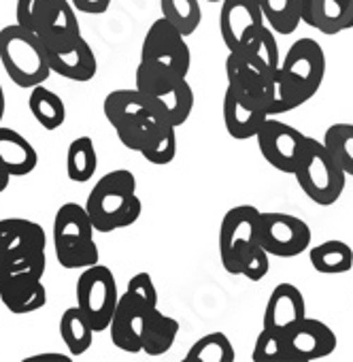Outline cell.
<instances>
[{"instance_id":"obj_1","label":"cell","mask_w":353,"mask_h":362,"mask_svg":"<svg viewBox=\"0 0 353 362\" xmlns=\"http://www.w3.org/2000/svg\"><path fill=\"white\" fill-rule=\"evenodd\" d=\"M228 86L253 96L268 115H281V52L275 33L266 26L258 52H228Z\"/></svg>"},{"instance_id":"obj_2","label":"cell","mask_w":353,"mask_h":362,"mask_svg":"<svg viewBox=\"0 0 353 362\" xmlns=\"http://www.w3.org/2000/svg\"><path fill=\"white\" fill-rule=\"evenodd\" d=\"M260 216L253 205H237L226 211L220 226V260L226 273L260 281L268 275L270 254L260 241Z\"/></svg>"},{"instance_id":"obj_3","label":"cell","mask_w":353,"mask_h":362,"mask_svg":"<svg viewBox=\"0 0 353 362\" xmlns=\"http://www.w3.org/2000/svg\"><path fill=\"white\" fill-rule=\"evenodd\" d=\"M85 209L96 233L109 235L138 222L143 203L136 194V177L126 168L102 175L88 194Z\"/></svg>"},{"instance_id":"obj_4","label":"cell","mask_w":353,"mask_h":362,"mask_svg":"<svg viewBox=\"0 0 353 362\" xmlns=\"http://www.w3.org/2000/svg\"><path fill=\"white\" fill-rule=\"evenodd\" d=\"M325 77V54L315 39H298L281 60V109L294 111L309 103Z\"/></svg>"},{"instance_id":"obj_5","label":"cell","mask_w":353,"mask_h":362,"mask_svg":"<svg viewBox=\"0 0 353 362\" xmlns=\"http://www.w3.org/2000/svg\"><path fill=\"white\" fill-rule=\"evenodd\" d=\"M0 62L18 88H35L49 79L52 64L39 35L16 24L0 30Z\"/></svg>"},{"instance_id":"obj_6","label":"cell","mask_w":353,"mask_h":362,"mask_svg":"<svg viewBox=\"0 0 353 362\" xmlns=\"http://www.w3.org/2000/svg\"><path fill=\"white\" fill-rule=\"evenodd\" d=\"M96 228L85 205L64 203L54 218V250L62 269H88L98 264Z\"/></svg>"},{"instance_id":"obj_7","label":"cell","mask_w":353,"mask_h":362,"mask_svg":"<svg viewBox=\"0 0 353 362\" xmlns=\"http://www.w3.org/2000/svg\"><path fill=\"white\" fill-rule=\"evenodd\" d=\"M138 64L168 81L188 79L192 66L188 37L179 28H174L166 18L155 20L143 39Z\"/></svg>"},{"instance_id":"obj_8","label":"cell","mask_w":353,"mask_h":362,"mask_svg":"<svg viewBox=\"0 0 353 362\" xmlns=\"http://www.w3.org/2000/svg\"><path fill=\"white\" fill-rule=\"evenodd\" d=\"M294 177L306 199L321 207L334 205L342 197L347 186V173L342 170V166L336 162L325 143L313 136H306L304 153Z\"/></svg>"},{"instance_id":"obj_9","label":"cell","mask_w":353,"mask_h":362,"mask_svg":"<svg viewBox=\"0 0 353 362\" xmlns=\"http://www.w3.org/2000/svg\"><path fill=\"white\" fill-rule=\"evenodd\" d=\"M75 296H77V305L90 317L94 330L96 332L109 330L113 313L121 296L117 292V281H115L113 271L100 262L83 269L77 279Z\"/></svg>"},{"instance_id":"obj_10","label":"cell","mask_w":353,"mask_h":362,"mask_svg":"<svg viewBox=\"0 0 353 362\" xmlns=\"http://www.w3.org/2000/svg\"><path fill=\"white\" fill-rule=\"evenodd\" d=\"M266 20L258 0H224L220 11V35L228 52H258Z\"/></svg>"},{"instance_id":"obj_11","label":"cell","mask_w":353,"mask_h":362,"mask_svg":"<svg viewBox=\"0 0 353 362\" xmlns=\"http://www.w3.org/2000/svg\"><path fill=\"white\" fill-rule=\"evenodd\" d=\"M102 111L117 136L155 122H166L155 100L136 88H121L109 92L102 103Z\"/></svg>"},{"instance_id":"obj_12","label":"cell","mask_w":353,"mask_h":362,"mask_svg":"<svg viewBox=\"0 0 353 362\" xmlns=\"http://www.w3.org/2000/svg\"><path fill=\"white\" fill-rule=\"evenodd\" d=\"M311 226L292 214L262 211L260 216V241L270 256L296 258L311 250Z\"/></svg>"},{"instance_id":"obj_13","label":"cell","mask_w":353,"mask_h":362,"mask_svg":"<svg viewBox=\"0 0 353 362\" xmlns=\"http://www.w3.org/2000/svg\"><path fill=\"white\" fill-rule=\"evenodd\" d=\"M258 147L262 158L277 170L294 175L300 158L304 153V145H306V134H302L298 128L268 117L262 126V130L256 136Z\"/></svg>"},{"instance_id":"obj_14","label":"cell","mask_w":353,"mask_h":362,"mask_svg":"<svg viewBox=\"0 0 353 362\" xmlns=\"http://www.w3.org/2000/svg\"><path fill=\"white\" fill-rule=\"evenodd\" d=\"M285 351H287V362H313L328 358L334 354L338 339L336 332L323 324L321 320L315 317H304L298 324H294L285 334Z\"/></svg>"},{"instance_id":"obj_15","label":"cell","mask_w":353,"mask_h":362,"mask_svg":"<svg viewBox=\"0 0 353 362\" xmlns=\"http://www.w3.org/2000/svg\"><path fill=\"white\" fill-rule=\"evenodd\" d=\"M151 311L153 309L147 307L136 294L126 290L119 296L117 309H115L111 326H109L111 343L126 354H140L145 328H147V320H149Z\"/></svg>"},{"instance_id":"obj_16","label":"cell","mask_w":353,"mask_h":362,"mask_svg":"<svg viewBox=\"0 0 353 362\" xmlns=\"http://www.w3.org/2000/svg\"><path fill=\"white\" fill-rule=\"evenodd\" d=\"M222 113H224L226 132L237 141L256 139L264 122L270 117L268 111L253 96L237 90L234 86H228L224 92Z\"/></svg>"},{"instance_id":"obj_17","label":"cell","mask_w":353,"mask_h":362,"mask_svg":"<svg viewBox=\"0 0 353 362\" xmlns=\"http://www.w3.org/2000/svg\"><path fill=\"white\" fill-rule=\"evenodd\" d=\"M302 24L334 37L353 28V0H300Z\"/></svg>"},{"instance_id":"obj_18","label":"cell","mask_w":353,"mask_h":362,"mask_svg":"<svg viewBox=\"0 0 353 362\" xmlns=\"http://www.w3.org/2000/svg\"><path fill=\"white\" fill-rule=\"evenodd\" d=\"M306 317V303L300 288L294 284H279L270 292L264 309V328L285 334L294 324Z\"/></svg>"},{"instance_id":"obj_19","label":"cell","mask_w":353,"mask_h":362,"mask_svg":"<svg viewBox=\"0 0 353 362\" xmlns=\"http://www.w3.org/2000/svg\"><path fill=\"white\" fill-rule=\"evenodd\" d=\"M37 35H39L41 43L45 45L47 54L73 49L83 39L77 9L73 7L71 0H64L60 9L37 30Z\"/></svg>"},{"instance_id":"obj_20","label":"cell","mask_w":353,"mask_h":362,"mask_svg":"<svg viewBox=\"0 0 353 362\" xmlns=\"http://www.w3.org/2000/svg\"><path fill=\"white\" fill-rule=\"evenodd\" d=\"M28 250H47V237L41 224L26 218L0 220V260L20 256Z\"/></svg>"},{"instance_id":"obj_21","label":"cell","mask_w":353,"mask_h":362,"mask_svg":"<svg viewBox=\"0 0 353 362\" xmlns=\"http://www.w3.org/2000/svg\"><path fill=\"white\" fill-rule=\"evenodd\" d=\"M0 162L11 173V177H26L37 168L39 153L24 134L0 126Z\"/></svg>"},{"instance_id":"obj_22","label":"cell","mask_w":353,"mask_h":362,"mask_svg":"<svg viewBox=\"0 0 353 362\" xmlns=\"http://www.w3.org/2000/svg\"><path fill=\"white\" fill-rule=\"evenodd\" d=\"M49 64H52V73L79 83L92 81L98 73L96 54L85 39H81L73 49L49 54Z\"/></svg>"},{"instance_id":"obj_23","label":"cell","mask_w":353,"mask_h":362,"mask_svg":"<svg viewBox=\"0 0 353 362\" xmlns=\"http://www.w3.org/2000/svg\"><path fill=\"white\" fill-rule=\"evenodd\" d=\"M151 98L160 107V111L166 117V122L170 126H174V128L184 126L190 119V115L194 111V103H196L194 90L188 83V79H181V81H176V83L164 88L160 94H155Z\"/></svg>"},{"instance_id":"obj_24","label":"cell","mask_w":353,"mask_h":362,"mask_svg":"<svg viewBox=\"0 0 353 362\" xmlns=\"http://www.w3.org/2000/svg\"><path fill=\"white\" fill-rule=\"evenodd\" d=\"M309 260L321 275H342L353 269V247L345 241L330 239L311 247Z\"/></svg>"},{"instance_id":"obj_25","label":"cell","mask_w":353,"mask_h":362,"mask_svg":"<svg viewBox=\"0 0 353 362\" xmlns=\"http://www.w3.org/2000/svg\"><path fill=\"white\" fill-rule=\"evenodd\" d=\"M94 326L90 322V317L83 313V309L79 305L68 307L62 317H60V337L68 349L71 356H81L92 347L94 341Z\"/></svg>"},{"instance_id":"obj_26","label":"cell","mask_w":353,"mask_h":362,"mask_svg":"<svg viewBox=\"0 0 353 362\" xmlns=\"http://www.w3.org/2000/svg\"><path fill=\"white\" fill-rule=\"evenodd\" d=\"M179 322L174 317L162 313L160 309H153L149 313L147 320V328H145V339H143V354L147 356H162L166 351H170V347L176 341V334H179Z\"/></svg>"},{"instance_id":"obj_27","label":"cell","mask_w":353,"mask_h":362,"mask_svg":"<svg viewBox=\"0 0 353 362\" xmlns=\"http://www.w3.org/2000/svg\"><path fill=\"white\" fill-rule=\"evenodd\" d=\"M28 109H30L32 117L45 130H58L66 122V105H64V100L56 92L45 88L43 83L30 88Z\"/></svg>"},{"instance_id":"obj_28","label":"cell","mask_w":353,"mask_h":362,"mask_svg":"<svg viewBox=\"0 0 353 362\" xmlns=\"http://www.w3.org/2000/svg\"><path fill=\"white\" fill-rule=\"evenodd\" d=\"M98 153L90 136H77L71 141L66 151V175L75 184H88L96 175Z\"/></svg>"},{"instance_id":"obj_29","label":"cell","mask_w":353,"mask_h":362,"mask_svg":"<svg viewBox=\"0 0 353 362\" xmlns=\"http://www.w3.org/2000/svg\"><path fill=\"white\" fill-rule=\"evenodd\" d=\"M264 20L275 35H292L302 18H300V0H258Z\"/></svg>"},{"instance_id":"obj_30","label":"cell","mask_w":353,"mask_h":362,"mask_svg":"<svg viewBox=\"0 0 353 362\" xmlns=\"http://www.w3.org/2000/svg\"><path fill=\"white\" fill-rule=\"evenodd\" d=\"M237 351L224 332H209L201 337L186 354L184 362H234Z\"/></svg>"},{"instance_id":"obj_31","label":"cell","mask_w":353,"mask_h":362,"mask_svg":"<svg viewBox=\"0 0 353 362\" xmlns=\"http://www.w3.org/2000/svg\"><path fill=\"white\" fill-rule=\"evenodd\" d=\"M160 9L162 18L179 28L186 37L194 35L203 22L201 0H160Z\"/></svg>"},{"instance_id":"obj_32","label":"cell","mask_w":353,"mask_h":362,"mask_svg":"<svg viewBox=\"0 0 353 362\" xmlns=\"http://www.w3.org/2000/svg\"><path fill=\"white\" fill-rule=\"evenodd\" d=\"M323 143L347 177H353V124H332L323 134Z\"/></svg>"},{"instance_id":"obj_33","label":"cell","mask_w":353,"mask_h":362,"mask_svg":"<svg viewBox=\"0 0 353 362\" xmlns=\"http://www.w3.org/2000/svg\"><path fill=\"white\" fill-rule=\"evenodd\" d=\"M64 0H18L16 18L18 24L37 33L58 9Z\"/></svg>"},{"instance_id":"obj_34","label":"cell","mask_w":353,"mask_h":362,"mask_svg":"<svg viewBox=\"0 0 353 362\" xmlns=\"http://www.w3.org/2000/svg\"><path fill=\"white\" fill-rule=\"evenodd\" d=\"M251 360L253 362H287L283 334L262 326V332L258 334L256 345H253Z\"/></svg>"},{"instance_id":"obj_35","label":"cell","mask_w":353,"mask_h":362,"mask_svg":"<svg viewBox=\"0 0 353 362\" xmlns=\"http://www.w3.org/2000/svg\"><path fill=\"white\" fill-rule=\"evenodd\" d=\"M147 162L155 164V166H166L174 160L176 156V128L170 126L166 130V134L157 141V145H153L151 149L140 153Z\"/></svg>"},{"instance_id":"obj_36","label":"cell","mask_w":353,"mask_h":362,"mask_svg":"<svg viewBox=\"0 0 353 362\" xmlns=\"http://www.w3.org/2000/svg\"><path fill=\"white\" fill-rule=\"evenodd\" d=\"M126 290H130L132 294H136L147 307H151V309L157 307V290H155L153 277L149 273H136V275H132Z\"/></svg>"},{"instance_id":"obj_37","label":"cell","mask_w":353,"mask_h":362,"mask_svg":"<svg viewBox=\"0 0 353 362\" xmlns=\"http://www.w3.org/2000/svg\"><path fill=\"white\" fill-rule=\"evenodd\" d=\"M71 3L79 13L88 16H102L111 7V0H71Z\"/></svg>"},{"instance_id":"obj_38","label":"cell","mask_w":353,"mask_h":362,"mask_svg":"<svg viewBox=\"0 0 353 362\" xmlns=\"http://www.w3.org/2000/svg\"><path fill=\"white\" fill-rule=\"evenodd\" d=\"M73 356H66V354H56V351H47V354H37V356H30L26 358L24 362H71Z\"/></svg>"},{"instance_id":"obj_39","label":"cell","mask_w":353,"mask_h":362,"mask_svg":"<svg viewBox=\"0 0 353 362\" xmlns=\"http://www.w3.org/2000/svg\"><path fill=\"white\" fill-rule=\"evenodd\" d=\"M11 184V173L3 166V162H0V194H3Z\"/></svg>"},{"instance_id":"obj_40","label":"cell","mask_w":353,"mask_h":362,"mask_svg":"<svg viewBox=\"0 0 353 362\" xmlns=\"http://www.w3.org/2000/svg\"><path fill=\"white\" fill-rule=\"evenodd\" d=\"M7 113V98H5V90L3 83H0V124H3V117Z\"/></svg>"},{"instance_id":"obj_41","label":"cell","mask_w":353,"mask_h":362,"mask_svg":"<svg viewBox=\"0 0 353 362\" xmlns=\"http://www.w3.org/2000/svg\"><path fill=\"white\" fill-rule=\"evenodd\" d=\"M207 3H224V0H207Z\"/></svg>"}]
</instances>
